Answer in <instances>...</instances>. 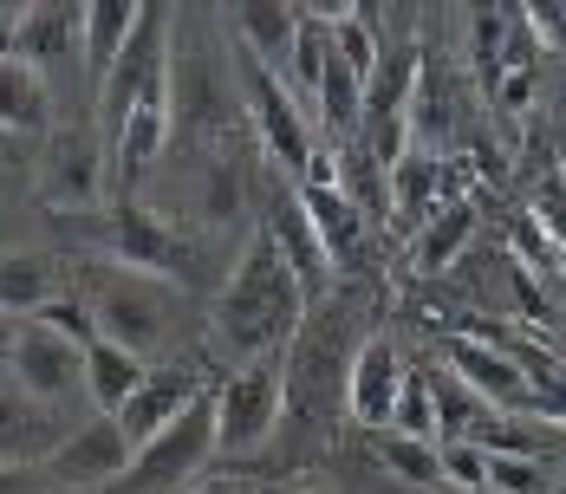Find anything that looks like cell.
<instances>
[{
    "label": "cell",
    "mask_w": 566,
    "mask_h": 494,
    "mask_svg": "<svg viewBox=\"0 0 566 494\" xmlns=\"http://www.w3.org/2000/svg\"><path fill=\"white\" fill-rule=\"evenodd\" d=\"M306 306H313V299H306V286L293 280V267L281 261V248H274L268 234H254V241L241 248L234 274L222 280V293H216L209 326H216V345H222V351H234L241 365H261V358H274V345H293Z\"/></svg>",
    "instance_id": "obj_1"
},
{
    "label": "cell",
    "mask_w": 566,
    "mask_h": 494,
    "mask_svg": "<svg viewBox=\"0 0 566 494\" xmlns=\"http://www.w3.org/2000/svg\"><path fill=\"white\" fill-rule=\"evenodd\" d=\"M65 221L78 234H92L117 267H130V274H150V280H164V286H189L196 280V248L157 209H144V202H112L98 216L78 209V216H65Z\"/></svg>",
    "instance_id": "obj_2"
},
{
    "label": "cell",
    "mask_w": 566,
    "mask_h": 494,
    "mask_svg": "<svg viewBox=\"0 0 566 494\" xmlns=\"http://www.w3.org/2000/svg\"><path fill=\"white\" fill-rule=\"evenodd\" d=\"M170 46H176V7H164V0H157V7H137V27H130L112 78H105V92H98V105H105V137H112L137 105H157V98L170 105Z\"/></svg>",
    "instance_id": "obj_3"
},
{
    "label": "cell",
    "mask_w": 566,
    "mask_h": 494,
    "mask_svg": "<svg viewBox=\"0 0 566 494\" xmlns=\"http://www.w3.org/2000/svg\"><path fill=\"white\" fill-rule=\"evenodd\" d=\"M234 59H241V98H248V117H254L261 150H268L293 182H306L313 164H319V144H313V117H306V105L293 98V85H286L274 65H261V59L241 53V46H234Z\"/></svg>",
    "instance_id": "obj_4"
},
{
    "label": "cell",
    "mask_w": 566,
    "mask_h": 494,
    "mask_svg": "<svg viewBox=\"0 0 566 494\" xmlns=\"http://www.w3.org/2000/svg\"><path fill=\"white\" fill-rule=\"evenodd\" d=\"M352 358H358V332H352V293H326L306 306V319L286 345V385L300 390L306 403L345 390L352 378Z\"/></svg>",
    "instance_id": "obj_5"
},
{
    "label": "cell",
    "mask_w": 566,
    "mask_h": 494,
    "mask_svg": "<svg viewBox=\"0 0 566 494\" xmlns=\"http://www.w3.org/2000/svg\"><path fill=\"white\" fill-rule=\"evenodd\" d=\"M85 306L98 319V338H117L130 351H144L157 332L170 326V286L150 274H130V267H85Z\"/></svg>",
    "instance_id": "obj_6"
},
{
    "label": "cell",
    "mask_w": 566,
    "mask_h": 494,
    "mask_svg": "<svg viewBox=\"0 0 566 494\" xmlns=\"http://www.w3.org/2000/svg\"><path fill=\"white\" fill-rule=\"evenodd\" d=\"M281 403H286V365L281 358L241 365V371L216 390V455H254L261 442L274 437Z\"/></svg>",
    "instance_id": "obj_7"
},
{
    "label": "cell",
    "mask_w": 566,
    "mask_h": 494,
    "mask_svg": "<svg viewBox=\"0 0 566 494\" xmlns=\"http://www.w3.org/2000/svg\"><path fill=\"white\" fill-rule=\"evenodd\" d=\"M209 455H216V390H202L150 449H137V455H130V475H124L117 488H164V482H182V475H196Z\"/></svg>",
    "instance_id": "obj_8"
},
{
    "label": "cell",
    "mask_w": 566,
    "mask_h": 494,
    "mask_svg": "<svg viewBox=\"0 0 566 494\" xmlns=\"http://www.w3.org/2000/svg\"><path fill=\"white\" fill-rule=\"evenodd\" d=\"M261 234L281 248V261L293 267V280L306 286V299H326L333 293V254H326V241H319V228L306 216V202H300V182H274L268 189V209H261Z\"/></svg>",
    "instance_id": "obj_9"
},
{
    "label": "cell",
    "mask_w": 566,
    "mask_h": 494,
    "mask_svg": "<svg viewBox=\"0 0 566 494\" xmlns=\"http://www.w3.org/2000/svg\"><path fill=\"white\" fill-rule=\"evenodd\" d=\"M443 365H450L462 385L475 390L489 410H514V417H534V385H527V371L514 365L509 351L495 345V338H482V332H462V338H443Z\"/></svg>",
    "instance_id": "obj_10"
},
{
    "label": "cell",
    "mask_w": 566,
    "mask_h": 494,
    "mask_svg": "<svg viewBox=\"0 0 566 494\" xmlns=\"http://www.w3.org/2000/svg\"><path fill=\"white\" fill-rule=\"evenodd\" d=\"M46 475H53V488H78V494H98L105 482H124V475H130V442L117 430V417L78 423V430L46 455Z\"/></svg>",
    "instance_id": "obj_11"
},
{
    "label": "cell",
    "mask_w": 566,
    "mask_h": 494,
    "mask_svg": "<svg viewBox=\"0 0 566 494\" xmlns=\"http://www.w3.org/2000/svg\"><path fill=\"white\" fill-rule=\"evenodd\" d=\"M403 358H397V338L391 332H365L358 338V358H352V378H345V417L358 430H391L397 417V390H403Z\"/></svg>",
    "instance_id": "obj_12"
},
{
    "label": "cell",
    "mask_w": 566,
    "mask_h": 494,
    "mask_svg": "<svg viewBox=\"0 0 566 494\" xmlns=\"http://www.w3.org/2000/svg\"><path fill=\"white\" fill-rule=\"evenodd\" d=\"M13 390L40 397V403H65L72 390H85V351L65 345L59 332L20 319V338H13Z\"/></svg>",
    "instance_id": "obj_13"
},
{
    "label": "cell",
    "mask_w": 566,
    "mask_h": 494,
    "mask_svg": "<svg viewBox=\"0 0 566 494\" xmlns=\"http://www.w3.org/2000/svg\"><path fill=\"white\" fill-rule=\"evenodd\" d=\"M196 397H202V378H196V371H182V365H170V371H150V378H144V390L117 410V430H124V442H130V455H137V449H150V442L164 437L176 417L196 403Z\"/></svg>",
    "instance_id": "obj_14"
},
{
    "label": "cell",
    "mask_w": 566,
    "mask_h": 494,
    "mask_svg": "<svg viewBox=\"0 0 566 494\" xmlns=\"http://www.w3.org/2000/svg\"><path fill=\"white\" fill-rule=\"evenodd\" d=\"M13 59H27L33 72H53L65 59H85V7L40 0L13 20Z\"/></svg>",
    "instance_id": "obj_15"
},
{
    "label": "cell",
    "mask_w": 566,
    "mask_h": 494,
    "mask_svg": "<svg viewBox=\"0 0 566 494\" xmlns=\"http://www.w3.org/2000/svg\"><path fill=\"white\" fill-rule=\"evenodd\" d=\"M170 105L157 98V105H137L124 124L112 130V189L117 202H137V182L150 176V164L164 157V144H170Z\"/></svg>",
    "instance_id": "obj_16"
},
{
    "label": "cell",
    "mask_w": 566,
    "mask_h": 494,
    "mask_svg": "<svg viewBox=\"0 0 566 494\" xmlns=\"http://www.w3.org/2000/svg\"><path fill=\"white\" fill-rule=\"evenodd\" d=\"M72 430H59L53 403L27 390H0V469H40Z\"/></svg>",
    "instance_id": "obj_17"
},
{
    "label": "cell",
    "mask_w": 566,
    "mask_h": 494,
    "mask_svg": "<svg viewBox=\"0 0 566 494\" xmlns=\"http://www.w3.org/2000/svg\"><path fill=\"white\" fill-rule=\"evenodd\" d=\"M105 176H112V169L98 164V144H92L85 124L59 130L53 150H46V196H53L65 216H78L85 202H98V182H105Z\"/></svg>",
    "instance_id": "obj_18"
},
{
    "label": "cell",
    "mask_w": 566,
    "mask_h": 494,
    "mask_svg": "<svg viewBox=\"0 0 566 494\" xmlns=\"http://www.w3.org/2000/svg\"><path fill=\"white\" fill-rule=\"evenodd\" d=\"M443 182H450V169H443V157L437 150H403L391 164V176H385V202H391L397 228H423V221L443 209Z\"/></svg>",
    "instance_id": "obj_19"
},
{
    "label": "cell",
    "mask_w": 566,
    "mask_h": 494,
    "mask_svg": "<svg viewBox=\"0 0 566 494\" xmlns=\"http://www.w3.org/2000/svg\"><path fill=\"white\" fill-rule=\"evenodd\" d=\"M300 202H306V216L319 228L333 267H339V274L358 267V261H365V228H358V202L345 196V182H300Z\"/></svg>",
    "instance_id": "obj_20"
},
{
    "label": "cell",
    "mask_w": 566,
    "mask_h": 494,
    "mask_svg": "<svg viewBox=\"0 0 566 494\" xmlns=\"http://www.w3.org/2000/svg\"><path fill=\"white\" fill-rule=\"evenodd\" d=\"M0 130H13V137L53 130V78L13 53H0Z\"/></svg>",
    "instance_id": "obj_21"
},
{
    "label": "cell",
    "mask_w": 566,
    "mask_h": 494,
    "mask_svg": "<svg viewBox=\"0 0 566 494\" xmlns=\"http://www.w3.org/2000/svg\"><path fill=\"white\" fill-rule=\"evenodd\" d=\"M144 378H150L144 351H130V345H117V338H92V345H85V390H92L98 417H117V410L144 390Z\"/></svg>",
    "instance_id": "obj_22"
},
{
    "label": "cell",
    "mask_w": 566,
    "mask_h": 494,
    "mask_svg": "<svg viewBox=\"0 0 566 494\" xmlns=\"http://www.w3.org/2000/svg\"><path fill=\"white\" fill-rule=\"evenodd\" d=\"M371 455L378 469L391 475L397 488H417V494H443V442H417V437H397V430H378L371 437Z\"/></svg>",
    "instance_id": "obj_23"
},
{
    "label": "cell",
    "mask_w": 566,
    "mask_h": 494,
    "mask_svg": "<svg viewBox=\"0 0 566 494\" xmlns=\"http://www.w3.org/2000/svg\"><path fill=\"white\" fill-rule=\"evenodd\" d=\"M234 33H241V53H254L261 65L281 72L293 53V33H300V7H274V0H241L234 13Z\"/></svg>",
    "instance_id": "obj_24"
},
{
    "label": "cell",
    "mask_w": 566,
    "mask_h": 494,
    "mask_svg": "<svg viewBox=\"0 0 566 494\" xmlns=\"http://www.w3.org/2000/svg\"><path fill=\"white\" fill-rule=\"evenodd\" d=\"M130 27H137V7H124V0H98V7H85V78L105 92V78H112L117 53H124V40H130Z\"/></svg>",
    "instance_id": "obj_25"
},
{
    "label": "cell",
    "mask_w": 566,
    "mask_h": 494,
    "mask_svg": "<svg viewBox=\"0 0 566 494\" xmlns=\"http://www.w3.org/2000/svg\"><path fill=\"white\" fill-rule=\"evenodd\" d=\"M53 299V261L46 254H7L0 261V313L7 319H33Z\"/></svg>",
    "instance_id": "obj_26"
},
{
    "label": "cell",
    "mask_w": 566,
    "mask_h": 494,
    "mask_svg": "<svg viewBox=\"0 0 566 494\" xmlns=\"http://www.w3.org/2000/svg\"><path fill=\"white\" fill-rule=\"evenodd\" d=\"M469 234H475V202H469V196H462V202H443L437 216L417 228V267H423V274H443L455 254H462Z\"/></svg>",
    "instance_id": "obj_27"
},
{
    "label": "cell",
    "mask_w": 566,
    "mask_h": 494,
    "mask_svg": "<svg viewBox=\"0 0 566 494\" xmlns=\"http://www.w3.org/2000/svg\"><path fill=\"white\" fill-rule=\"evenodd\" d=\"M430 397H437V442H469L475 423L489 417V403L462 385L455 371H430Z\"/></svg>",
    "instance_id": "obj_28"
},
{
    "label": "cell",
    "mask_w": 566,
    "mask_h": 494,
    "mask_svg": "<svg viewBox=\"0 0 566 494\" xmlns=\"http://www.w3.org/2000/svg\"><path fill=\"white\" fill-rule=\"evenodd\" d=\"M489 494H560L547 455H489Z\"/></svg>",
    "instance_id": "obj_29"
},
{
    "label": "cell",
    "mask_w": 566,
    "mask_h": 494,
    "mask_svg": "<svg viewBox=\"0 0 566 494\" xmlns=\"http://www.w3.org/2000/svg\"><path fill=\"white\" fill-rule=\"evenodd\" d=\"M397 437L437 442V397H430V371H403V390H397Z\"/></svg>",
    "instance_id": "obj_30"
},
{
    "label": "cell",
    "mask_w": 566,
    "mask_h": 494,
    "mask_svg": "<svg viewBox=\"0 0 566 494\" xmlns=\"http://www.w3.org/2000/svg\"><path fill=\"white\" fill-rule=\"evenodd\" d=\"M514 261H521V274L527 280H554V286H566V254L541 234V221L534 216L514 221Z\"/></svg>",
    "instance_id": "obj_31"
},
{
    "label": "cell",
    "mask_w": 566,
    "mask_h": 494,
    "mask_svg": "<svg viewBox=\"0 0 566 494\" xmlns=\"http://www.w3.org/2000/svg\"><path fill=\"white\" fill-rule=\"evenodd\" d=\"M33 326L59 332V338H65V345H78V351L98 338V319H92V306H85V299H72V293H53V299L33 313Z\"/></svg>",
    "instance_id": "obj_32"
},
{
    "label": "cell",
    "mask_w": 566,
    "mask_h": 494,
    "mask_svg": "<svg viewBox=\"0 0 566 494\" xmlns=\"http://www.w3.org/2000/svg\"><path fill=\"white\" fill-rule=\"evenodd\" d=\"M443 482L455 494H482L489 488V449L482 442H443Z\"/></svg>",
    "instance_id": "obj_33"
},
{
    "label": "cell",
    "mask_w": 566,
    "mask_h": 494,
    "mask_svg": "<svg viewBox=\"0 0 566 494\" xmlns=\"http://www.w3.org/2000/svg\"><path fill=\"white\" fill-rule=\"evenodd\" d=\"M234 209H241V176H234L228 157H216L209 164V182H202V221L222 228V221H234Z\"/></svg>",
    "instance_id": "obj_34"
},
{
    "label": "cell",
    "mask_w": 566,
    "mask_h": 494,
    "mask_svg": "<svg viewBox=\"0 0 566 494\" xmlns=\"http://www.w3.org/2000/svg\"><path fill=\"white\" fill-rule=\"evenodd\" d=\"M527 216L541 221V234L566 254V189H560V182H547V189L534 196V209H527Z\"/></svg>",
    "instance_id": "obj_35"
},
{
    "label": "cell",
    "mask_w": 566,
    "mask_h": 494,
    "mask_svg": "<svg viewBox=\"0 0 566 494\" xmlns=\"http://www.w3.org/2000/svg\"><path fill=\"white\" fill-rule=\"evenodd\" d=\"M345 494H403V488L378 469V455H365V462H345Z\"/></svg>",
    "instance_id": "obj_36"
},
{
    "label": "cell",
    "mask_w": 566,
    "mask_h": 494,
    "mask_svg": "<svg viewBox=\"0 0 566 494\" xmlns=\"http://www.w3.org/2000/svg\"><path fill=\"white\" fill-rule=\"evenodd\" d=\"M0 494H53L46 462H40V469H0Z\"/></svg>",
    "instance_id": "obj_37"
},
{
    "label": "cell",
    "mask_w": 566,
    "mask_h": 494,
    "mask_svg": "<svg viewBox=\"0 0 566 494\" xmlns=\"http://www.w3.org/2000/svg\"><path fill=\"white\" fill-rule=\"evenodd\" d=\"M527 98H534V72H502L495 105H502V111H527Z\"/></svg>",
    "instance_id": "obj_38"
},
{
    "label": "cell",
    "mask_w": 566,
    "mask_h": 494,
    "mask_svg": "<svg viewBox=\"0 0 566 494\" xmlns=\"http://www.w3.org/2000/svg\"><path fill=\"white\" fill-rule=\"evenodd\" d=\"M534 417H554V423H566V385L541 390V403H534Z\"/></svg>",
    "instance_id": "obj_39"
},
{
    "label": "cell",
    "mask_w": 566,
    "mask_h": 494,
    "mask_svg": "<svg viewBox=\"0 0 566 494\" xmlns=\"http://www.w3.org/2000/svg\"><path fill=\"white\" fill-rule=\"evenodd\" d=\"M13 338H20V319L0 313V365H13Z\"/></svg>",
    "instance_id": "obj_40"
},
{
    "label": "cell",
    "mask_w": 566,
    "mask_h": 494,
    "mask_svg": "<svg viewBox=\"0 0 566 494\" xmlns=\"http://www.w3.org/2000/svg\"><path fill=\"white\" fill-rule=\"evenodd\" d=\"M13 157H20V137H13V130H0V164H13Z\"/></svg>",
    "instance_id": "obj_41"
},
{
    "label": "cell",
    "mask_w": 566,
    "mask_h": 494,
    "mask_svg": "<svg viewBox=\"0 0 566 494\" xmlns=\"http://www.w3.org/2000/svg\"><path fill=\"white\" fill-rule=\"evenodd\" d=\"M189 494H241V488H234V482H196Z\"/></svg>",
    "instance_id": "obj_42"
},
{
    "label": "cell",
    "mask_w": 566,
    "mask_h": 494,
    "mask_svg": "<svg viewBox=\"0 0 566 494\" xmlns=\"http://www.w3.org/2000/svg\"><path fill=\"white\" fill-rule=\"evenodd\" d=\"M293 494H339V488H293Z\"/></svg>",
    "instance_id": "obj_43"
},
{
    "label": "cell",
    "mask_w": 566,
    "mask_h": 494,
    "mask_svg": "<svg viewBox=\"0 0 566 494\" xmlns=\"http://www.w3.org/2000/svg\"><path fill=\"white\" fill-rule=\"evenodd\" d=\"M53 494H78V488H53Z\"/></svg>",
    "instance_id": "obj_44"
},
{
    "label": "cell",
    "mask_w": 566,
    "mask_h": 494,
    "mask_svg": "<svg viewBox=\"0 0 566 494\" xmlns=\"http://www.w3.org/2000/svg\"><path fill=\"white\" fill-rule=\"evenodd\" d=\"M560 189H566V176H560Z\"/></svg>",
    "instance_id": "obj_45"
},
{
    "label": "cell",
    "mask_w": 566,
    "mask_h": 494,
    "mask_svg": "<svg viewBox=\"0 0 566 494\" xmlns=\"http://www.w3.org/2000/svg\"><path fill=\"white\" fill-rule=\"evenodd\" d=\"M560 469H566V455H560Z\"/></svg>",
    "instance_id": "obj_46"
},
{
    "label": "cell",
    "mask_w": 566,
    "mask_h": 494,
    "mask_svg": "<svg viewBox=\"0 0 566 494\" xmlns=\"http://www.w3.org/2000/svg\"><path fill=\"white\" fill-rule=\"evenodd\" d=\"M443 494H455V488H443Z\"/></svg>",
    "instance_id": "obj_47"
}]
</instances>
